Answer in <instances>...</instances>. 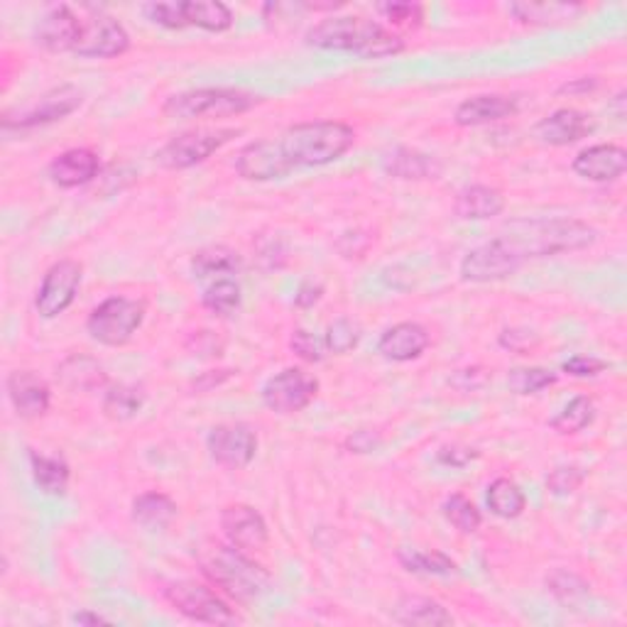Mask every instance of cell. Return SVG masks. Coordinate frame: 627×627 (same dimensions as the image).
I'll return each mask as SVG.
<instances>
[{
	"label": "cell",
	"mask_w": 627,
	"mask_h": 627,
	"mask_svg": "<svg viewBox=\"0 0 627 627\" xmlns=\"http://www.w3.org/2000/svg\"><path fill=\"white\" fill-rule=\"evenodd\" d=\"M522 265L534 258H552L584 250L598 241V231L578 219H515L498 236Z\"/></svg>",
	"instance_id": "1"
},
{
	"label": "cell",
	"mask_w": 627,
	"mask_h": 627,
	"mask_svg": "<svg viewBox=\"0 0 627 627\" xmlns=\"http://www.w3.org/2000/svg\"><path fill=\"white\" fill-rule=\"evenodd\" d=\"M304 40L310 48L353 52L363 60H383V56L400 54L405 50V40L400 35L380 25L378 20L360 15L326 18L306 32Z\"/></svg>",
	"instance_id": "2"
},
{
	"label": "cell",
	"mask_w": 627,
	"mask_h": 627,
	"mask_svg": "<svg viewBox=\"0 0 627 627\" xmlns=\"http://www.w3.org/2000/svg\"><path fill=\"white\" fill-rule=\"evenodd\" d=\"M199 566L213 588H219L223 596L236 603H243V606L265 596L272 586V576L265 568L231 542L203 546L199 552Z\"/></svg>",
	"instance_id": "3"
},
{
	"label": "cell",
	"mask_w": 627,
	"mask_h": 627,
	"mask_svg": "<svg viewBox=\"0 0 627 627\" xmlns=\"http://www.w3.org/2000/svg\"><path fill=\"white\" fill-rule=\"evenodd\" d=\"M278 143L294 169L324 167L351 150L356 143V130L341 121H310L290 125Z\"/></svg>",
	"instance_id": "4"
},
{
	"label": "cell",
	"mask_w": 627,
	"mask_h": 627,
	"mask_svg": "<svg viewBox=\"0 0 627 627\" xmlns=\"http://www.w3.org/2000/svg\"><path fill=\"white\" fill-rule=\"evenodd\" d=\"M262 104V98L248 94L243 88H191L169 96L163 104V113L175 121H197V118H228L241 116L250 108Z\"/></svg>",
	"instance_id": "5"
},
{
	"label": "cell",
	"mask_w": 627,
	"mask_h": 627,
	"mask_svg": "<svg viewBox=\"0 0 627 627\" xmlns=\"http://www.w3.org/2000/svg\"><path fill=\"white\" fill-rule=\"evenodd\" d=\"M147 314L145 300H130V296H108L101 302L86 318L88 336L101 346L118 348L125 346L143 326Z\"/></svg>",
	"instance_id": "6"
},
{
	"label": "cell",
	"mask_w": 627,
	"mask_h": 627,
	"mask_svg": "<svg viewBox=\"0 0 627 627\" xmlns=\"http://www.w3.org/2000/svg\"><path fill=\"white\" fill-rule=\"evenodd\" d=\"M145 15L155 25L169 30L199 28L207 32H226L233 25V13L219 0H181V3H150L145 6Z\"/></svg>",
	"instance_id": "7"
},
{
	"label": "cell",
	"mask_w": 627,
	"mask_h": 627,
	"mask_svg": "<svg viewBox=\"0 0 627 627\" xmlns=\"http://www.w3.org/2000/svg\"><path fill=\"white\" fill-rule=\"evenodd\" d=\"M241 128H197L175 135L173 140L165 143L157 153V163L165 169H189L194 165H201L221 147L233 143Z\"/></svg>",
	"instance_id": "8"
},
{
	"label": "cell",
	"mask_w": 627,
	"mask_h": 627,
	"mask_svg": "<svg viewBox=\"0 0 627 627\" xmlns=\"http://www.w3.org/2000/svg\"><path fill=\"white\" fill-rule=\"evenodd\" d=\"M165 598L177 613L194 623L207 625H231L238 623L236 610L213 588L197 584V581H177L165 588Z\"/></svg>",
	"instance_id": "9"
},
{
	"label": "cell",
	"mask_w": 627,
	"mask_h": 627,
	"mask_svg": "<svg viewBox=\"0 0 627 627\" xmlns=\"http://www.w3.org/2000/svg\"><path fill=\"white\" fill-rule=\"evenodd\" d=\"M318 393V380L302 368H284L262 385V405L270 412L294 415L310 407Z\"/></svg>",
	"instance_id": "10"
},
{
	"label": "cell",
	"mask_w": 627,
	"mask_h": 627,
	"mask_svg": "<svg viewBox=\"0 0 627 627\" xmlns=\"http://www.w3.org/2000/svg\"><path fill=\"white\" fill-rule=\"evenodd\" d=\"M84 268L76 260H60L44 272L35 294V310L42 318H56L64 314L76 300L82 288Z\"/></svg>",
	"instance_id": "11"
},
{
	"label": "cell",
	"mask_w": 627,
	"mask_h": 627,
	"mask_svg": "<svg viewBox=\"0 0 627 627\" xmlns=\"http://www.w3.org/2000/svg\"><path fill=\"white\" fill-rule=\"evenodd\" d=\"M84 104V91L76 88L74 84H62L52 91H48L35 106H30L28 111L18 113V118L3 116V130H30L40 128V125H50L56 121H64L66 116Z\"/></svg>",
	"instance_id": "12"
},
{
	"label": "cell",
	"mask_w": 627,
	"mask_h": 627,
	"mask_svg": "<svg viewBox=\"0 0 627 627\" xmlns=\"http://www.w3.org/2000/svg\"><path fill=\"white\" fill-rule=\"evenodd\" d=\"M207 447L211 459L226 469H248L258 453V435L245 421L219 425L209 431Z\"/></svg>",
	"instance_id": "13"
},
{
	"label": "cell",
	"mask_w": 627,
	"mask_h": 627,
	"mask_svg": "<svg viewBox=\"0 0 627 627\" xmlns=\"http://www.w3.org/2000/svg\"><path fill=\"white\" fill-rule=\"evenodd\" d=\"M522 268V262L510 253V250L493 238L483 245H478L466 253L461 260V280L473 284H488L508 280Z\"/></svg>",
	"instance_id": "14"
},
{
	"label": "cell",
	"mask_w": 627,
	"mask_h": 627,
	"mask_svg": "<svg viewBox=\"0 0 627 627\" xmlns=\"http://www.w3.org/2000/svg\"><path fill=\"white\" fill-rule=\"evenodd\" d=\"M130 50V35L116 18L94 15L84 20V32L74 54L84 60H113Z\"/></svg>",
	"instance_id": "15"
},
{
	"label": "cell",
	"mask_w": 627,
	"mask_h": 627,
	"mask_svg": "<svg viewBox=\"0 0 627 627\" xmlns=\"http://www.w3.org/2000/svg\"><path fill=\"white\" fill-rule=\"evenodd\" d=\"M236 173L248 181H272L288 177L294 173V167L284 157L278 140H255L238 153Z\"/></svg>",
	"instance_id": "16"
},
{
	"label": "cell",
	"mask_w": 627,
	"mask_h": 627,
	"mask_svg": "<svg viewBox=\"0 0 627 627\" xmlns=\"http://www.w3.org/2000/svg\"><path fill=\"white\" fill-rule=\"evenodd\" d=\"M221 530L226 540L243 552H260L268 546L270 530L265 518L253 505L236 503L221 512Z\"/></svg>",
	"instance_id": "17"
},
{
	"label": "cell",
	"mask_w": 627,
	"mask_h": 627,
	"mask_svg": "<svg viewBox=\"0 0 627 627\" xmlns=\"http://www.w3.org/2000/svg\"><path fill=\"white\" fill-rule=\"evenodd\" d=\"M84 32V20L70 6H54L44 13L35 28V42L52 54L74 52Z\"/></svg>",
	"instance_id": "18"
},
{
	"label": "cell",
	"mask_w": 627,
	"mask_h": 627,
	"mask_svg": "<svg viewBox=\"0 0 627 627\" xmlns=\"http://www.w3.org/2000/svg\"><path fill=\"white\" fill-rule=\"evenodd\" d=\"M596 130V121L588 113L576 108H558L552 116L534 125V138L552 147H566L588 138Z\"/></svg>",
	"instance_id": "19"
},
{
	"label": "cell",
	"mask_w": 627,
	"mask_h": 627,
	"mask_svg": "<svg viewBox=\"0 0 627 627\" xmlns=\"http://www.w3.org/2000/svg\"><path fill=\"white\" fill-rule=\"evenodd\" d=\"M8 397L22 419L44 417L52 403L50 385L32 370H15L8 375Z\"/></svg>",
	"instance_id": "20"
},
{
	"label": "cell",
	"mask_w": 627,
	"mask_h": 627,
	"mask_svg": "<svg viewBox=\"0 0 627 627\" xmlns=\"http://www.w3.org/2000/svg\"><path fill=\"white\" fill-rule=\"evenodd\" d=\"M574 173L588 181H615L625 175L627 153L620 145H591L574 157Z\"/></svg>",
	"instance_id": "21"
},
{
	"label": "cell",
	"mask_w": 627,
	"mask_h": 627,
	"mask_svg": "<svg viewBox=\"0 0 627 627\" xmlns=\"http://www.w3.org/2000/svg\"><path fill=\"white\" fill-rule=\"evenodd\" d=\"M98 173H101L98 155L94 150H88V147H72V150H64L62 155H56L48 167L50 179L62 189L84 187L91 179H96Z\"/></svg>",
	"instance_id": "22"
},
{
	"label": "cell",
	"mask_w": 627,
	"mask_h": 627,
	"mask_svg": "<svg viewBox=\"0 0 627 627\" xmlns=\"http://www.w3.org/2000/svg\"><path fill=\"white\" fill-rule=\"evenodd\" d=\"M429 348V332L417 322H400L387 328L378 341V353L387 360L407 363Z\"/></svg>",
	"instance_id": "23"
},
{
	"label": "cell",
	"mask_w": 627,
	"mask_h": 627,
	"mask_svg": "<svg viewBox=\"0 0 627 627\" xmlns=\"http://www.w3.org/2000/svg\"><path fill=\"white\" fill-rule=\"evenodd\" d=\"M518 111V98L503 94H483L466 98L463 104H459L453 113V123L461 125V128H476V125H488L515 116Z\"/></svg>",
	"instance_id": "24"
},
{
	"label": "cell",
	"mask_w": 627,
	"mask_h": 627,
	"mask_svg": "<svg viewBox=\"0 0 627 627\" xmlns=\"http://www.w3.org/2000/svg\"><path fill=\"white\" fill-rule=\"evenodd\" d=\"M383 169L395 179L405 181H427L439 179L443 167L437 157L412 150V147H395L383 157Z\"/></svg>",
	"instance_id": "25"
},
{
	"label": "cell",
	"mask_w": 627,
	"mask_h": 627,
	"mask_svg": "<svg viewBox=\"0 0 627 627\" xmlns=\"http://www.w3.org/2000/svg\"><path fill=\"white\" fill-rule=\"evenodd\" d=\"M505 211V197L503 191L485 185H473L459 191L453 201V213L461 221H485L495 219Z\"/></svg>",
	"instance_id": "26"
},
{
	"label": "cell",
	"mask_w": 627,
	"mask_h": 627,
	"mask_svg": "<svg viewBox=\"0 0 627 627\" xmlns=\"http://www.w3.org/2000/svg\"><path fill=\"white\" fill-rule=\"evenodd\" d=\"M56 378L72 393H94L106 387L108 383L104 366H101L96 358L82 356V353H74V356L64 358L60 368H56Z\"/></svg>",
	"instance_id": "27"
},
{
	"label": "cell",
	"mask_w": 627,
	"mask_h": 627,
	"mask_svg": "<svg viewBox=\"0 0 627 627\" xmlns=\"http://www.w3.org/2000/svg\"><path fill=\"white\" fill-rule=\"evenodd\" d=\"M393 618L400 625H417V627L453 625V615L443 608L441 603L425 596H403L397 600Z\"/></svg>",
	"instance_id": "28"
},
{
	"label": "cell",
	"mask_w": 627,
	"mask_h": 627,
	"mask_svg": "<svg viewBox=\"0 0 627 627\" xmlns=\"http://www.w3.org/2000/svg\"><path fill=\"white\" fill-rule=\"evenodd\" d=\"M30 469H32V478H35V485L44 495L60 498L66 493V488H70L72 471L70 463H66L62 456L30 451Z\"/></svg>",
	"instance_id": "29"
},
{
	"label": "cell",
	"mask_w": 627,
	"mask_h": 627,
	"mask_svg": "<svg viewBox=\"0 0 627 627\" xmlns=\"http://www.w3.org/2000/svg\"><path fill=\"white\" fill-rule=\"evenodd\" d=\"M191 270H194V278H197V280H211L213 282V280L238 275V272L243 270V260L231 248L213 245V248H203L201 253L194 255Z\"/></svg>",
	"instance_id": "30"
},
{
	"label": "cell",
	"mask_w": 627,
	"mask_h": 627,
	"mask_svg": "<svg viewBox=\"0 0 627 627\" xmlns=\"http://www.w3.org/2000/svg\"><path fill=\"white\" fill-rule=\"evenodd\" d=\"M175 518H177V503L169 495L157 493V490H150V493H143L133 500V520L145 530L150 532L165 530L173 524Z\"/></svg>",
	"instance_id": "31"
},
{
	"label": "cell",
	"mask_w": 627,
	"mask_h": 627,
	"mask_svg": "<svg viewBox=\"0 0 627 627\" xmlns=\"http://www.w3.org/2000/svg\"><path fill=\"white\" fill-rule=\"evenodd\" d=\"M397 562L405 566V572L419 574V576H456L459 574V564L453 562L449 554L437 552V550H400L397 552Z\"/></svg>",
	"instance_id": "32"
},
{
	"label": "cell",
	"mask_w": 627,
	"mask_h": 627,
	"mask_svg": "<svg viewBox=\"0 0 627 627\" xmlns=\"http://www.w3.org/2000/svg\"><path fill=\"white\" fill-rule=\"evenodd\" d=\"M485 500L490 512L500 520H515L527 508V498H524L522 488L515 481H510V478H495L488 485Z\"/></svg>",
	"instance_id": "33"
},
{
	"label": "cell",
	"mask_w": 627,
	"mask_h": 627,
	"mask_svg": "<svg viewBox=\"0 0 627 627\" xmlns=\"http://www.w3.org/2000/svg\"><path fill=\"white\" fill-rule=\"evenodd\" d=\"M584 6L581 3H512L510 13L524 25H554V22L574 20Z\"/></svg>",
	"instance_id": "34"
},
{
	"label": "cell",
	"mask_w": 627,
	"mask_h": 627,
	"mask_svg": "<svg viewBox=\"0 0 627 627\" xmlns=\"http://www.w3.org/2000/svg\"><path fill=\"white\" fill-rule=\"evenodd\" d=\"M596 419V405H593L591 397L586 395H576L572 403H568L562 412L556 417H552L550 427L562 437H574L578 431H584L586 427L593 425Z\"/></svg>",
	"instance_id": "35"
},
{
	"label": "cell",
	"mask_w": 627,
	"mask_h": 627,
	"mask_svg": "<svg viewBox=\"0 0 627 627\" xmlns=\"http://www.w3.org/2000/svg\"><path fill=\"white\" fill-rule=\"evenodd\" d=\"M145 405L143 387L135 385H113L104 395V415L113 421H128L140 412Z\"/></svg>",
	"instance_id": "36"
},
{
	"label": "cell",
	"mask_w": 627,
	"mask_h": 627,
	"mask_svg": "<svg viewBox=\"0 0 627 627\" xmlns=\"http://www.w3.org/2000/svg\"><path fill=\"white\" fill-rule=\"evenodd\" d=\"M241 284L233 278L213 280L207 290L201 294L203 310H209L213 316H231L241 306Z\"/></svg>",
	"instance_id": "37"
},
{
	"label": "cell",
	"mask_w": 627,
	"mask_h": 627,
	"mask_svg": "<svg viewBox=\"0 0 627 627\" xmlns=\"http://www.w3.org/2000/svg\"><path fill=\"white\" fill-rule=\"evenodd\" d=\"M441 510H443V518H447L459 532L473 534V532L481 530V524H483L481 510H478L466 495H461V493L449 495Z\"/></svg>",
	"instance_id": "38"
},
{
	"label": "cell",
	"mask_w": 627,
	"mask_h": 627,
	"mask_svg": "<svg viewBox=\"0 0 627 627\" xmlns=\"http://www.w3.org/2000/svg\"><path fill=\"white\" fill-rule=\"evenodd\" d=\"M556 380H558V375L546 368H515L508 375V387H510V393L527 397V395H537L546 390V387L556 385Z\"/></svg>",
	"instance_id": "39"
},
{
	"label": "cell",
	"mask_w": 627,
	"mask_h": 627,
	"mask_svg": "<svg viewBox=\"0 0 627 627\" xmlns=\"http://www.w3.org/2000/svg\"><path fill=\"white\" fill-rule=\"evenodd\" d=\"M546 586L556 596V600H562L564 606H576L578 600H584L588 596V584L581 576L564 572V568H556L552 576H546Z\"/></svg>",
	"instance_id": "40"
},
{
	"label": "cell",
	"mask_w": 627,
	"mask_h": 627,
	"mask_svg": "<svg viewBox=\"0 0 627 627\" xmlns=\"http://www.w3.org/2000/svg\"><path fill=\"white\" fill-rule=\"evenodd\" d=\"M375 10L390 22V25L400 30H417L425 20V10L417 3H409V0H390V3H378Z\"/></svg>",
	"instance_id": "41"
},
{
	"label": "cell",
	"mask_w": 627,
	"mask_h": 627,
	"mask_svg": "<svg viewBox=\"0 0 627 627\" xmlns=\"http://www.w3.org/2000/svg\"><path fill=\"white\" fill-rule=\"evenodd\" d=\"M324 341H326L328 353L344 356V353H348V351H353V348L358 346L360 328H358V324H353L348 316H338L336 322L328 324L326 334H324Z\"/></svg>",
	"instance_id": "42"
},
{
	"label": "cell",
	"mask_w": 627,
	"mask_h": 627,
	"mask_svg": "<svg viewBox=\"0 0 627 627\" xmlns=\"http://www.w3.org/2000/svg\"><path fill=\"white\" fill-rule=\"evenodd\" d=\"M290 348L294 351V356L302 358L304 363H322L328 353L326 341L306 332V328H296L290 338Z\"/></svg>",
	"instance_id": "43"
},
{
	"label": "cell",
	"mask_w": 627,
	"mask_h": 627,
	"mask_svg": "<svg viewBox=\"0 0 627 627\" xmlns=\"http://www.w3.org/2000/svg\"><path fill=\"white\" fill-rule=\"evenodd\" d=\"M586 473L578 469V466H558L546 478V488H550L552 495H572L576 490L584 485Z\"/></svg>",
	"instance_id": "44"
},
{
	"label": "cell",
	"mask_w": 627,
	"mask_h": 627,
	"mask_svg": "<svg viewBox=\"0 0 627 627\" xmlns=\"http://www.w3.org/2000/svg\"><path fill=\"white\" fill-rule=\"evenodd\" d=\"M606 368L608 363L596 356H574L562 366V370L566 375H572V378H596V375H600Z\"/></svg>",
	"instance_id": "45"
},
{
	"label": "cell",
	"mask_w": 627,
	"mask_h": 627,
	"mask_svg": "<svg viewBox=\"0 0 627 627\" xmlns=\"http://www.w3.org/2000/svg\"><path fill=\"white\" fill-rule=\"evenodd\" d=\"M478 459L476 449H466V447H443L437 453V461L443 466H451V469H463L471 461Z\"/></svg>",
	"instance_id": "46"
},
{
	"label": "cell",
	"mask_w": 627,
	"mask_h": 627,
	"mask_svg": "<svg viewBox=\"0 0 627 627\" xmlns=\"http://www.w3.org/2000/svg\"><path fill=\"white\" fill-rule=\"evenodd\" d=\"M378 447H380V437L373 435V431H366V429L353 431V435L346 441V449L351 453H373Z\"/></svg>",
	"instance_id": "47"
},
{
	"label": "cell",
	"mask_w": 627,
	"mask_h": 627,
	"mask_svg": "<svg viewBox=\"0 0 627 627\" xmlns=\"http://www.w3.org/2000/svg\"><path fill=\"white\" fill-rule=\"evenodd\" d=\"M189 348L194 351V356H197V353H199V356H221L223 344H219L211 332H199V334L191 336Z\"/></svg>",
	"instance_id": "48"
},
{
	"label": "cell",
	"mask_w": 627,
	"mask_h": 627,
	"mask_svg": "<svg viewBox=\"0 0 627 627\" xmlns=\"http://www.w3.org/2000/svg\"><path fill=\"white\" fill-rule=\"evenodd\" d=\"M322 294H324V288L318 282H312V280H306L300 284V290H296L294 294V304L300 306V310H310V306H314L318 300H322Z\"/></svg>",
	"instance_id": "49"
},
{
	"label": "cell",
	"mask_w": 627,
	"mask_h": 627,
	"mask_svg": "<svg viewBox=\"0 0 627 627\" xmlns=\"http://www.w3.org/2000/svg\"><path fill=\"white\" fill-rule=\"evenodd\" d=\"M72 623L76 625H108V620L104 618V615H98V613H91V610H79L72 615Z\"/></svg>",
	"instance_id": "50"
},
{
	"label": "cell",
	"mask_w": 627,
	"mask_h": 627,
	"mask_svg": "<svg viewBox=\"0 0 627 627\" xmlns=\"http://www.w3.org/2000/svg\"><path fill=\"white\" fill-rule=\"evenodd\" d=\"M596 86H598L596 79H576V82H568L558 88V94H576V91H591Z\"/></svg>",
	"instance_id": "51"
}]
</instances>
